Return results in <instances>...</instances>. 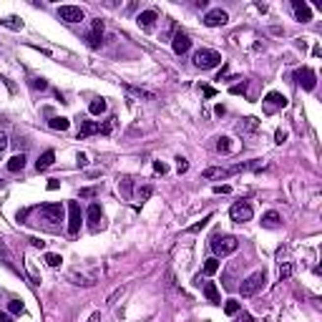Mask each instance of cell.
Wrapping results in <instances>:
<instances>
[{"instance_id": "1", "label": "cell", "mask_w": 322, "mask_h": 322, "mask_svg": "<svg viewBox=\"0 0 322 322\" xmlns=\"http://www.w3.org/2000/svg\"><path fill=\"white\" fill-rule=\"evenodd\" d=\"M264 282H267V274H264V269H260V272H252L247 280H242V285H239V292H242V297H252V294H257L262 287H264Z\"/></svg>"}, {"instance_id": "2", "label": "cell", "mask_w": 322, "mask_h": 322, "mask_svg": "<svg viewBox=\"0 0 322 322\" xmlns=\"http://www.w3.org/2000/svg\"><path fill=\"white\" fill-rule=\"evenodd\" d=\"M194 66L197 68H202V71H209V68H214V66H219L222 63V56L217 53V51H209V48H202V51H197L194 53Z\"/></svg>"}, {"instance_id": "3", "label": "cell", "mask_w": 322, "mask_h": 322, "mask_svg": "<svg viewBox=\"0 0 322 322\" xmlns=\"http://www.w3.org/2000/svg\"><path fill=\"white\" fill-rule=\"evenodd\" d=\"M239 247V239L237 237H214L211 242V249L217 257H227V254H234Z\"/></svg>"}, {"instance_id": "4", "label": "cell", "mask_w": 322, "mask_h": 322, "mask_svg": "<svg viewBox=\"0 0 322 322\" xmlns=\"http://www.w3.org/2000/svg\"><path fill=\"white\" fill-rule=\"evenodd\" d=\"M229 217H232V222H237V224H244V222H249L252 217H254V211H252V204H247V202H237L232 209H229Z\"/></svg>"}, {"instance_id": "5", "label": "cell", "mask_w": 322, "mask_h": 322, "mask_svg": "<svg viewBox=\"0 0 322 322\" xmlns=\"http://www.w3.org/2000/svg\"><path fill=\"white\" fill-rule=\"evenodd\" d=\"M229 23V15L222 10V8H214L204 15V26L206 28H219V26H227Z\"/></svg>"}, {"instance_id": "6", "label": "cell", "mask_w": 322, "mask_h": 322, "mask_svg": "<svg viewBox=\"0 0 322 322\" xmlns=\"http://www.w3.org/2000/svg\"><path fill=\"white\" fill-rule=\"evenodd\" d=\"M58 18L66 20V23H81V20H83V10L78 5H60L58 8Z\"/></svg>"}, {"instance_id": "7", "label": "cell", "mask_w": 322, "mask_h": 322, "mask_svg": "<svg viewBox=\"0 0 322 322\" xmlns=\"http://www.w3.org/2000/svg\"><path fill=\"white\" fill-rule=\"evenodd\" d=\"M294 83L302 86L305 91H312V88H315V71H312V68H299V71H294Z\"/></svg>"}, {"instance_id": "8", "label": "cell", "mask_w": 322, "mask_h": 322, "mask_svg": "<svg viewBox=\"0 0 322 322\" xmlns=\"http://www.w3.org/2000/svg\"><path fill=\"white\" fill-rule=\"evenodd\" d=\"M78 229H81V206L78 202H68V232L76 237Z\"/></svg>"}, {"instance_id": "9", "label": "cell", "mask_w": 322, "mask_h": 322, "mask_svg": "<svg viewBox=\"0 0 322 322\" xmlns=\"http://www.w3.org/2000/svg\"><path fill=\"white\" fill-rule=\"evenodd\" d=\"M40 217L46 222H63V206L60 204H43L40 206Z\"/></svg>"}, {"instance_id": "10", "label": "cell", "mask_w": 322, "mask_h": 322, "mask_svg": "<svg viewBox=\"0 0 322 322\" xmlns=\"http://www.w3.org/2000/svg\"><path fill=\"white\" fill-rule=\"evenodd\" d=\"M171 48H174V53H176V56H184V53L191 48V40H189V35L179 30V33L174 35V40H171Z\"/></svg>"}, {"instance_id": "11", "label": "cell", "mask_w": 322, "mask_h": 322, "mask_svg": "<svg viewBox=\"0 0 322 322\" xmlns=\"http://www.w3.org/2000/svg\"><path fill=\"white\" fill-rule=\"evenodd\" d=\"M156 10H144V13H139V18H136V23H139V28L141 30H154V23H156Z\"/></svg>"}, {"instance_id": "12", "label": "cell", "mask_w": 322, "mask_h": 322, "mask_svg": "<svg viewBox=\"0 0 322 322\" xmlns=\"http://www.w3.org/2000/svg\"><path fill=\"white\" fill-rule=\"evenodd\" d=\"M292 8H294V15H297L299 23H307V20H312V10H310L307 3H302V0H294Z\"/></svg>"}, {"instance_id": "13", "label": "cell", "mask_w": 322, "mask_h": 322, "mask_svg": "<svg viewBox=\"0 0 322 322\" xmlns=\"http://www.w3.org/2000/svg\"><path fill=\"white\" fill-rule=\"evenodd\" d=\"M98 131H101V123H96V121H83L81 128H78V139H88V136H93V134H98Z\"/></svg>"}, {"instance_id": "14", "label": "cell", "mask_w": 322, "mask_h": 322, "mask_svg": "<svg viewBox=\"0 0 322 322\" xmlns=\"http://www.w3.org/2000/svg\"><path fill=\"white\" fill-rule=\"evenodd\" d=\"M229 174H232V169H222V166H209V169H204V174H202V176L211 181V179H227Z\"/></svg>"}, {"instance_id": "15", "label": "cell", "mask_w": 322, "mask_h": 322, "mask_svg": "<svg viewBox=\"0 0 322 322\" xmlns=\"http://www.w3.org/2000/svg\"><path fill=\"white\" fill-rule=\"evenodd\" d=\"M264 101H267L269 106H274V109H285V106H287V96H285V93H277V91H269Z\"/></svg>"}, {"instance_id": "16", "label": "cell", "mask_w": 322, "mask_h": 322, "mask_svg": "<svg viewBox=\"0 0 322 322\" xmlns=\"http://www.w3.org/2000/svg\"><path fill=\"white\" fill-rule=\"evenodd\" d=\"M204 294H206V299H209V302H214V305H222L219 290H217V285H214V282H204Z\"/></svg>"}, {"instance_id": "17", "label": "cell", "mask_w": 322, "mask_h": 322, "mask_svg": "<svg viewBox=\"0 0 322 322\" xmlns=\"http://www.w3.org/2000/svg\"><path fill=\"white\" fill-rule=\"evenodd\" d=\"M257 128H260V121H257L254 116H249V118H244V121L237 126V131H239V134H254Z\"/></svg>"}, {"instance_id": "18", "label": "cell", "mask_w": 322, "mask_h": 322, "mask_svg": "<svg viewBox=\"0 0 322 322\" xmlns=\"http://www.w3.org/2000/svg\"><path fill=\"white\" fill-rule=\"evenodd\" d=\"M26 169V154H15L13 159H8V171H13V174H18V171Z\"/></svg>"}, {"instance_id": "19", "label": "cell", "mask_w": 322, "mask_h": 322, "mask_svg": "<svg viewBox=\"0 0 322 322\" xmlns=\"http://www.w3.org/2000/svg\"><path fill=\"white\" fill-rule=\"evenodd\" d=\"M53 161H56V154H53V151H46V154L35 161V169H38V171H46L48 166H53Z\"/></svg>"}, {"instance_id": "20", "label": "cell", "mask_w": 322, "mask_h": 322, "mask_svg": "<svg viewBox=\"0 0 322 322\" xmlns=\"http://www.w3.org/2000/svg\"><path fill=\"white\" fill-rule=\"evenodd\" d=\"M280 214H277V211H267L264 214V217H262V224L267 227V229H277V227H280Z\"/></svg>"}, {"instance_id": "21", "label": "cell", "mask_w": 322, "mask_h": 322, "mask_svg": "<svg viewBox=\"0 0 322 322\" xmlns=\"http://www.w3.org/2000/svg\"><path fill=\"white\" fill-rule=\"evenodd\" d=\"M5 28H10V30H23V20H18L15 15H8V18H3L0 20Z\"/></svg>"}, {"instance_id": "22", "label": "cell", "mask_w": 322, "mask_h": 322, "mask_svg": "<svg viewBox=\"0 0 322 322\" xmlns=\"http://www.w3.org/2000/svg\"><path fill=\"white\" fill-rule=\"evenodd\" d=\"M86 217H88V222L96 227V224L101 222V206H98V204H91V206H88V211H86Z\"/></svg>"}, {"instance_id": "23", "label": "cell", "mask_w": 322, "mask_h": 322, "mask_svg": "<svg viewBox=\"0 0 322 322\" xmlns=\"http://www.w3.org/2000/svg\"><path fill=\"white\" fill-rule=\"evenodd\" d=\"M88 111H91L93 116H101V114L106 111V98H96V101H91Z\"/></svg>"}, {"instance_id": "24", "label": "cell", "mask_w": 322, "mask_h": 322, "mask_svg": "<svg viewBox=\"0 0 322 322\" xmlns=\"http://www.w3.org/2000/svg\"><path fill=\"white\" fill-rule=\"evenodd\" d=\"M126 88H128V91H131V93H136L139 98H146V101H154V98H156V93H151V91H146V88H136V86H126Z\"/></svg>"}, {"instance_id": "25", "label": "cell", "mask_w": 322, "mask_h": 322, "mask_svg": "<svg viewBox=\"0 0 322 322\" xmlns=\"http://www.w3.org/2000/svg\"><path fill=\"white\" fill-rule=\"evenodd\" d=\"M68 126H71V121H68V118H63V116L51 118V128H56V131H66Z\"/></svg>"}, {"instance_id": "26", "label": "cell", "mask_w": 322, "mask_h": 322, "mask_svg": "<svg viewBox=\"0 0 322 322\" xmlns=\"http://www.w3.org/2000/svg\"><path fill=\"white\" fill-rule=\"evenodd\" d=\"M217 151H219V154H229V151H232V139H229V136H222V139L217 141Z\"/></svg>"}, {"instance_id": "27", "label": "cell", "mask_w": 322, "mask_h": 322, "mask_svg": "<svg viewBox=\"0 0 322 322\" xmlns=\"http://www.w3.org/2000/svg\"><path fill=\"white\" fill-rule=\"evenodd\" d=\"M214 272H219V260H217V257H211V260L204 262V274H214Z\"/></svg>"}, {"instance_id": "28", "label": "cell", "mask_w": 322, "mask_h": 322, "mask_svg": "<svg viewBox=\"0 0 322 322\" xmlns=\"http://www.w3.org/2000/svg\"><path fill=\"white\" fill-rule=\"evenodd\" d=\"M8 310H10L13 315H23V312H26V307H23V302H20V299H10V302H8Z\"/></svg>"}, {"instance_id": "29", "label": "cell", "mask_w": 322, "mask_h": 322, "mask_svg": "<svg viewBox=\"0 0 322 322\" xmlns=\"http://www.w3.org/2000/svg\"><path fill=\"white\" fill-rule=\"evenodd\" d=\"M224 312L227 315H237L239 312V302H237V299H227V302H224Z\"/></svg>"}, {"instance_id": "30", "label": "cell", "mask_w": 322, "mask_h": 322, "mask_svg": "<svg viewBox=\"0 0 322 322\" xmlns=\"http://www.w3.org/2000/svg\"><path fill=\"white\" fill-rule=\"evenodd\" d=\"M290 277H292V264H290V262H285V264L280 267V282H287Z\"/></svg>"}, {"instance_id": "31", "label": "cell", "mask_w": 322, "mask_h": 322, "mask_svg": "<svg viewBox=\"0 0 322 322\" xmlns=\"http://www.w3.org/2000/svg\"><path fill=\"white\" fill-rule=\"evenodd\" d=\"M209 222H211V214H206V217H204L202 222H197L194 227H189V232H191V234H197V232H202V229H204V227H206Z\"/></svg>"}, {"instance_id": "32", "label": "cell", "mask_w": 322, "mask_h": 322, "mask_svg": "<svg viewBox=\"0 0 322 322\" xmlns=\"http://www.w3.org/2000/svg\"><path fill=\"white\" fill-rule=\"evenodd\" d=\"M46 262H48V267H60V254H53V252H48L46 254Z\"/></svg>"}, {"instance_id": "33", "label": "cell", "mask_w": 322, "mask_h": 322, "mask_svg": "<svg viewBox=\"0 0 322 322\" xmlns=\"http://www.w3.org/2000/svg\"><path fill=\"white\" fill-rule=\"evenodd\" d=\"M114 126H116V116H111L109 121H106V123L101 126V134H106V136H109V134L114 131Z\"/></svg>"}, {"instance_id": "34", "label": "cell", "mask_w": 322, "mask_h": 322, "mask_svg": "<svg viewBox=\"0 0 322 322\" xmlns=\"http://www.w3.org/2000/svg\"><path fill=\"white\" fill-rule=\"evenodd\" d=\"M91 35H96V38H101L103 35V20L98 18V20H93V33Z\"/></svg>"}, {"instance_id": "35", "label": "cell", "mask_w": 322, "mask_h": 322, "mask_svg": "<svg viewBox=\"0 0 322 322\" xmlns=\"http://www.w3.org/2000/svg\"><path fill=\"white\" fill-rule=\"evenodd\" d=\"M186 169H189V161L184 156H179L176 159V171H179V174H186Z\"/></svg>"}, {"instance_id": "36", "label": "cell", "mask_w": 322, "mask_h": 322, "mask_svg": "<svg viewBox=\"0 0 322 322\" xmlns=\"http://www.w3.org/2000/svg\"><path fill=\"white\" fill-rule=\"evenodd\" d=\"M81 197H83V199H93V197H96V189H93V186L81 189Z\"/></svg>"}, {"instance_id": "37", "label": "cell", "mask_w": 322, "mask_h": 322, "mask_svg": "<svg viewBox=\"0 0 322 322\" xmlns=\"http://www.w3.org/2000/svg\"><path fill=\"white\" fill-rule=\"evenodd\" d=\"M33 86H35V88H40V91H46V88H48V81H43V78H35V81H33Z\"/></svg>"}, {"instance_id": "38", "label": "cell", "mask_w": 322, "mask_h": 322, "mask_svg": "<svg viewBox=\"0 0 322 322\" xmlns=\"http://www.w3.org/2000/svg\"><path fill=\"white\" fill-rule=\"evenodd\" d=\"M274 139H277V144H285L287 141V131H282V128H280V131L274 134Z\"/></svg>"}, {"instance_id": "39", "label": "cell", "mask_w": 322, "mask_h": 322, "mask_svg": "<svg viewBox=\"0 0 322 322\" xmlns=\"http://www.w3.org/2000/svg\"><path fill=\"white\" fill-rule=\"evenodd\" d=\"M5 148H8V136L0 131V151H5Z\"/></svg>"}, {"instance_id": "40", "label": "cell", "mask_w": 322, "mask_h": 322, "mask_svg": "<svg viewBox=\"0 0 322 322\" xmlns=\"http://www.w3.org/2000/svg\"><path fill=\"white\" fill-rule=\"evenodd\" d=\"M154 171H156V174H166V166L161 161H154Z\"/></svg>"}, {"instance_id": "41", "label": "cell", "mask_w": 322, "mask_h": 322, "mask_svg": "<svg viewBox=\"0 0 322 322\" xmlns=\"http://www.w3.org/2000/svg\"><path fill=\"white\" fill-rule=\"evenodd\" d=\"M237 322H254V317H252V315H249V312H242V315H239V320H237Z\"/></svg>"}, {"instance_id": "42", "label": "cell", "mask_w": 322, "mask_h": 322, "mask_svg": "<svg viewBox=\"0 0 322 322\" xmlns=\"http://www.w3.org/2000/svg\"><path fill=\"white\" fill-rule=\"evenodd\" d=\"M148 197H151V186H144V189H141V202L148 199Z\"/></svg>"}, {"instance_id": "43", "label": "cell", "mask_w": 322, "mask_h": 322, "mask_svg": "<svg viewBox=\"0 0 322 322\" xmlns=\"http://www.w3.org/2000/svg\"><path fill=\"white\" fill-rule=\"evenodd\" d=\"M214 191H217V194H229V186L224 184V186H214Z\"/></svg>"}, {"instance_id": "44", "label": "cell", "mask_w": 322, "mask_h": 322, "mask_svg": "<svg viewBox=\"0 0 322 322\" xmlns=\"http://www.w3.org/2000/svg\"><path fill=\"white\" fill-rule=\"evenodd\" d=\"M202 91H204V96H209V98L214 96V88H211V86H204V88H202Z\"/></svg>"}, {"instance_id": "45", "label": "cell", "mask_w": 322, "mask_h": 322, "mask_svg": "<svg viewBox=\"0 0 322 322\" xmlns=\"http://www.w3.org/2000/svg\"><path fill=\"white\" fill-rule=\"evenodd\" d=\"M0 322H13V317L5 315V312H0Z\"/></svg>"}, {"instance_id": "46", "label": "cell", "mask_w": 322, "mask_h": 322, "mask_svg": "<svg viewBox=\"0 0 322 322\" xmlns=\"http://www.w3.org/2000/svg\"><path fill=\"white\" fill-rule=\"evenodd\" d=\"M244 91V83L242 86H232V93H242Z\"/></svg>"}, {"instance_id": "47", "label": "cell", "mask_w": 322, "mask_h": 322, "mask_svg": "<svg viewBox=\"0 0 322 322\" xmlns=\"http://www.w3.org/2000/svg\"><path fill=\"white\" fill-rule=\"evenodd\" d=\"M30 242H33V247H38V249L46 247V242H40V239H30Z\"/></svg>"}, {"instance_id": "48", "label": "cell", "mask_w": 322, "mask_h": 322, "mask_svg": "<svg viewBox=\"0 0 322 322\" xmlns=\"http://www.w3.org/2000/svg\"><path fill=\"white\" fill-rule=\"evenodd\" d=\"M86 161H88V159H86V154H78V166H86Z\"/></svg>"}, {"instance_id": "49", "label": "cell", "mask_w": 322, "mask_h": 322, "mask_svg": "<svg viewBox=\"0 0 322 322\" xmlns=\"http://www.w3.org/2000/svg\"><path fill=\"white\" fill-rule=\"evenodd\" d=\"M48 189H51V191L58 189V179H51V181H48Z\"/></svg>"}, {"instance_id": "50", "label": "cell", "mask_w": 322, "mask_h": 322, "mask_svg": "<svg viewBox=\"0 0 322 322\" xmlns=\"http://www.w3.org/2000/svg\"><path fill=\"white\" fill-rule=\"evenodd\" d=\"M98 320H101V312H93V315H91V320H88V322H98Z\"/></svg>"}, {"instance_id": "51", "label": "cell", "mask_w": 322, "mask_h": 322, "mask_svg": "<svg viewBox=\"0 0 322 322\" xmlns=\"http://www.w3.org/2000/svg\"><path fill=\"white\" fill-rule=\"evenodd\" d=\"M0 184H3V181H0Z\"/></svg>"}]
</instances>
